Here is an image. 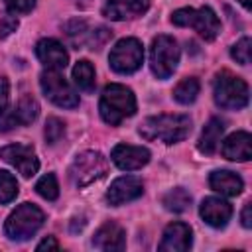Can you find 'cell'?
I'll use <instances>...</instances> for the list:
<instances>
[{"label": "cell", "instance_id": "1", "mask_svg": "<svg viewBox=\"0 0 252 252\" xmlns=\"http://www.w3.org/2000/svg\"><path fill=\"white\" fill-rule=\"evenodd\" d=\"M140 136L150 142L177 144L191 132V118L187 114H158L142 120L138 128Z\"/></svg>", "mask_w": 252, "mask_h": 252}, {"label": "cell", "instance_id": "2", "mask_svg": "<svg viewBox=\"0 0 252 252\" xmlns=\"http://www.w3.org/2000/svg\"><path fill=\"white\" fill-rule=\"evenodd\" d=\"M98 110L106 124L118 126L124 118H128L136 112V96L124 85H118V83L106 85L100 94Z\"/></svg>", "mask_w": 252, "mask_h": 252}, {"label": "cell", "instance_id": "3", "mask_svg": "<svg viewBox=\"0 0 252 252\" xmlns=\"http://www.w3.org/2000/svg\"><path fill=\"white\" fill-rule=\"evenodd\" d=\"M43 220H45V215H43V211L39 207H35L33 203H22L6 219L4 232H6V236L10 240L22 242V240L32 238L41 228Z\"/></svg>", "mask_w": 252, "mask_h": 252}, {"label": "cell", "instance_id": "4", "mask_svg": "<svg viewBox=\"0 0 252 252\" xmlns=\"http://www.w3.org/2000/svg\"><path fill=\"white\" fill-rule=\"evenodd\" d=\"M171 22L181 28H193L203 39L213 41L220 33V22L213 8L203 6V8H179L171 14Z\"/></svg>", "mask_w": 252, "mask_h": 252}, {"label": "cell", "instance_id": "5", "mask_svg": "<svg viewBox=\"0 0 252 252\" xmlns=\"http://www.w3.org/2000/svg\"><path fill=\"white\" fill-rule=\"evenodd\" d=\"M213 94H215V102L220 108H228V110L244 108L248 104V96H250L248 85L240 77H236L228 71H220L215 77Z\"/></svg>", "mask_w": 252, "mask_h": 252}, {"label": "cell", "instance_id": "6", "mask_svg": "<svg viewBox=\"0 0 252 252\" xmlns=\"http://www.w3.org/2000/svg\"><path fill=\"white\" fill-rule=\"evenodd\" d=\"M108 169V159L94 150H87L75 156L71 167H69V179L75 187H87L94 183L96 179L104 177Z\"/></svg>", "mask_w": 252, "mask_h": 252}, {"label": "cell", "instance_id": "7", "mask_svg": "<svg viewBox=\"0 0 252 252\" xmlns=\"http://www.w3.org/2000/svg\"><path fill=\"white\" fill-rule=\"evenodd\" d=\"M179 63L177 41L169 35H158L150 47V67L158 79H167Z\"/></svg>", "mask_w": 252, "mask_h": 252}, {"label": "cell", "instance_id": "8", "mask_svg": "<svg viewBox=\"0 0 252 252\" xmlns=\"http://www.w3.org/2000/svg\"><path fill=\"white\" fill-rule=\"evenodd\" d=\"M144 61V47L136 37H124L114 43L108 55V63L112 71L120 75H130L142 67Z\"/></svg>", "mask_w": 252, "mask_h": 252}, {"label": "cell", "instance_id": "9", "mask_svg": "<svg viewBox=\"0 0 252 252\" xmlns=\"http://www.w3.org/2000/svg\"><path fill=\"white\" fill-rule=\"evenodd\" d=\"M39 85H41L45 98H49L53 104H57L61 108L79 106V94L73 91V87L65 81V77L59 71H55V69L43 71L39 75Z\"/></svg>", "mask_w": 252, "mask_h": 252}, {"label": "cell", "instance_id": "10", "mask_svg": "<svg viewBox=\"0 0 252 252\" xmlns=\"http://www.w3.org/2000/svg\"><path fill=\"white\" fill-rule=\"evenodd\" d=\"M39 114V104L32 94H24L14 108H6L0 114V132H8L16 126L32 124Z\"/></svg>", "mask_w": 252, "mask_h": 252}, {"label": "cell", "instance_id": "11", "mask_svg": "<svg viewBox=\"0 0 252 252\" xmlns=\"http://www.w3.org/2000/svg\"><path fill=\"white\" fill-rule=\"evenodd\" d=\"M0 158L12 163L24 177H33L39 169V159L32 146L26 144H10L0 150Z\"/></svg>", "mask_w": 252, "mask_h": 252}, {"label": "cell", "instance_id": "12", "mask_svg": "<svg viewBox=\"0 0 252 252\" xmlns=\"http://www.w3.org/2000/svg\"><path fill=\"white\" fill-rule=\"evenodd\" d=\"M142 193H144L142 179H138L134 175H122V177L112 181L110 189L106 191V201L112 207H120L128 201H134V199L142 197Z\"/></svg>", "mask_w": 252, "mask_h": 252}, {"label": "cell", "instance_id": "13", "mask_svg": "<svg viewBox=\"0 0 252 252\" xmlns=\"http://www.w3.org/2000/svg\"><path fill=\"white\" fill-rule=\"evenodd\" d=\"M110 159L124 171H136L150 161V150L142 146L118 144L110 152Z\"/></svg>", "mask_w": 252, "mask_h": 252}, {"label": "cell", "instance_id": "14", "mask_svg": "<svg viewBox=\"0 0 252 252\" xmlns=\"http://www.w3.org/2000/svg\"><path fill=\"white\" fill-rule=\"evenodd\" d=\"M148 8H150V0H108L102 6V16L114 22H122L146 14Z\"/></svg>", "mask_w": 252, "mask_h": 252}, {"label": "cell", "instance_id": "15", "mask_svg": "<svg viewBox=\"0 0 252 252\" xmlns=\"http://www.w3.org/2000/svg\"><path fill=\"white\" fill-rule=\"evenodd\" d=\"M35 55L47 69H55V71L65 69L67 61H69V55H67L63 43H59L57 39H51V37L39 39L35 43Z\"/></svg>", "mask_w": 252, "mask_h": 252}, {"label": "cell", "instance_id": "16", "mask_svg": "<svg viewBox=\"0 0 252 252\" xmlns=\"http://www.w3.org/2000/svg\"><path fill=\"white\" fill-rule=\"evenodd\" d=\"M93 246L98 248V250H104V252H118V250H124L126 246V232L124 228L114 222V220H108L104 222L93 236Z\"/></svg>", "mask_w": 252, "mask_h": 252}, {"label": "cell", "instance_id": "17", "mask_svg": "<svg viewBox=\"0 0 252 252\" xmlns=\"http://www.w3.org/2000/svg\"><path fill=\"white\" fill-rule=\"evenodd\" d=\"M191 228L185 222H171L165 226L161 242H159V250L161 252H185L191 248Z\"/></svg>", "mask_w": 252, "mask_h": 252}, {"label": "cell", "instance_id": "18", "mask_svg": "<svg viewBox=\"0 0 252 252\" xmlns=\"http://www.w3.org/2000/svg\"><path fill=\"white\" fill-rule=\"evenodd\" d=\"M199 215L207 224H211L215 228H222L232 217V207L224 199L207 197V199H203V203L199 207Z\"/></svg>", "mask_w": 252, "mask_h": 252}, {"label": "cell", "instance_id": "19", "mask_svg": "<svg viewBox=\"0 0 252 252\" xmlns=\"http://www.w3.org/2000/svg\"><path fill=\"white\" fill-rule=\"evenodd\" d=\"M220 152H222V156L226 159H232V161H248L252 158V138H250V134L244 132V130L230 134L222 142Z\"/></svg>", "mask_w": 252, "mask_h": 252}, {"label": "cell", "instance_id": "20", "mask_svg": "<svg viewBox=\"0 0 252 252\" xmlns=\"http://www.w3.org/2000/svg\"><path fill=\"white\" fill-rule=\"evenodd\" d=\"M209 185H211V189H215L217 193L226 195V197H236L244 189L242 177L236 175L234 171H228V169H217V171H213L209 175Z\"/></svg>", "mask_w": 252, "mask_h": 252}, {"label": "cell", "instance_id": "21", "mask_svg": "<svg viewBox=\"0 0 252 252\" xmlns=\"http://www.w3.org/2000/svg\"><path fill=\"white\" fill-rule=\"evenodd\" d=\"M222 132H224V122H222L220 118H211V120L205 124L203 132H201V138H199V144H197L199 152H203V154H213V152L217 150L220 138H222Z\"/></svg>", "mask_w": 252, "mask_h": 252}, {"label": "cell", "instance_id": "22", "mask_svg": "<svg viewBox=\"0 0 252 252\" xmlns=\"http://www.w3.org/2000/svg\"><path fill=\"white\" fill-rule=\"evenodd\" d=\"M63 32H65L69 43H71L75 49H79V47H87V43H89V39H91V33H93V28H91L85 20L75 18V20H69V22L63 26Z\"/></svg>", "mask_w": 252, "mask_h": 252}, {"label": "cell", "instance_id": "23", "mask_svg": "<svg viewBox=\"0 0 252 252\" xmlns=\"http://www.w3.org/2000/svg\"><path fill=\"white\" fill-rule=\"evenodd\" d=\"M73 81L81 91L91 93L94 89V69H93L91 61H87V59L77 61V65L73 67Z\"/></svg>", "mask_w": 252, "mask_h": 252}, {"label": "cell", "instance_id": "24", "mask_svg": "<svg viewBox=\"0 0 252 252\" xmlns=\"http://www.w3.org/2000/svg\"><path fill=\"white\" fill-rule=\"evenodd\" d=\"M199 89H201V85H199V81H197L195 77H185V79L179 81L177 87L173 89V98H175L179 104H191V102L197 98Z\"/></svg>", "mask_w": 252, "mask_h": 252}, {"label": "cell", "instance_id": "25", "mask_svg": "<svg viewBox=\"0 0 252 252\" xmlns=\"http://www.w3.org/2000/svg\"><path fill=\"white\" fill-rule=\"evenodd\" d=\"M161 203H163V207H165L167 211H171V213H183V211H187L189 205H191V195H189L183 187H175V189H171L169 193L163 195Z\"/></svg>", "mask_w": 252, "mask_h": 252}, {"label": "cell", "instance_id": "26", "mask_svg": "<svg viewBox=\"0 0 252 252\" xmlns=\"http://www.w3.org/2000/svg\"><path fill=\"white\" fill-rule=\"evenodd\" d=\"M18 195V181L16 177L6 171V169H0V203H10L14 201Z\"/></svg>", "mask_w": 252, "mask_h": 252}, {"label": "cell", "instance_id": "27", "mask_svg": "<svg viewBox=\"0 0 252 252\" xmlns=\"http://www.w3.org/2000/svg\"><path fill=\"white\" fill-rule=\"evenodd\" d=\"M35 191L43 197V199H47V201H55L57 197H59V185H57V177L53 175V173H47V175H43L37 183H35Z\"/></svg>", "mask_w": 252, "mask_h": 252}, {"label": "cell", "instance_id": "28", "mask_svg": "<svg viewBox=\"0 0 252 252\" xmlns=\"http://www.w3.org/2000/svg\"><path fill=\"white\" fill-rule=\"evenodd\" d=\"M63 134H65V124H63L59 118L49 116L47 122H45V130H43L45 142H47L49 146H53V144H57V142L63 138Z\"/></svg>", "mask_w": 252, "mask_h": 252}, {"label": "cell", "instance_id": "29", "mask_svg": "<svg viewBox=\"0 0 252 252\" xmlns=\"http://www.w3.org/2000/svg\"><path fill=\"white\" fill-rule=\"evenodd\" d=\"M250 45H252V41H250L248 35L240 37V39L232 45V49H230L232 59H234L236 63H240V65H248V63H250Z\"/></svg>", "mask_w": 252, "mask_h": 252}, {"label": "cell", "instance_id": "30", "mask_svg": "<svg viewBox=\"0 0 252 252\" xmlns=\"http://www.w3.org/2000/svg\"><path fill=\"white\" fill-rule=\"evenodd\" d=\"M4 4L14 14H28V12L33 10L35 0H4Z\"/></svg>", "mask_w": 252, "mask_h": 252}, {"label": "cell", "instance_id": "31", "mask_svg": "<svg viewBox=\"0 0 252 252\" xmlns=\"http://www.w3.org/2000/svg\"><path fill=\"white\" fill-rule=\"evenodd\" d=\"M18 30V18L16 16H12V14H8V16H4L2 20H0V39H4V37H8L12 32H16Z\"/></svg>", "mask_w": 252, "mask_h": 252}, {"label": "cell", "instance_id": "32", "mask_svg": "<svg viewBox=\"0 0 252 252\" xmlns=\"http://www.w3.org/2000/svg\"><path fill=\"white\" fill-rule=\"evenodd\" d=\"M10 102V83L6 77H0V114L8 108Z\"/></svg>", "mask_w": 252, "mask_h": 252}, {"label": "cell", "instance_id": "33", "mask_svg": "<svg viewBox=\"0 0 252 252\" xmlns=\"http://www.w3.org/2000/svg\"><path fill=\"white\" fill-rule=\"evenodd\" d=\"M240 222H242L244 228H250L252 226V203L250 201L244 205V209L240 213Z\"/></svg>", "mask_w": 252, "mask_h": 252}, {"label": "cell", "instance_id": "34", "mask_svg": "<svg viewBox=\"0 0 252 252\" xmlns=\"http://www.w3.org/2000/svg\"><path fill=\"white\" fill-rule=\"evenodd\" d=\"M37 250H59V242L53 236H47L37 244Z\"/></svg>", "mask_w": 252, "mask_h": 252}, {"label": "cell", "instance_id": "35", "mask_svg": "<svg viewBox=\"0 0 252 252\" xmlns=\"http://www.w3.org/2000/svg\"><path fill=\"white\" fill-rule=\"evenodd\" d=\"M238 2H240V4H242L246 10H250V6H252V0H238Z\"/></svg>", "mask_w": 252, "mask_h": 252}]
</instances>
